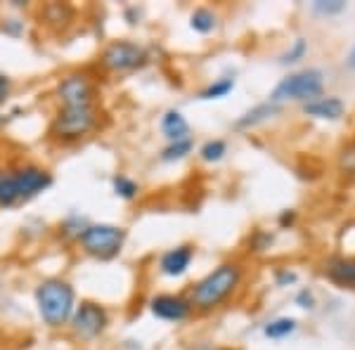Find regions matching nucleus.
Instances as JSON below:
<instances>
[{
    "mask_svg": "<svg viewBox=\"0 0 355 350\" xmlns=\"http://www.w3.org/2000/svg\"><path fill=\"white\" fill-rule=\"evenodd\" d=\"M112 189L119 199H123V202H133V199H137V194H140L137 180H133V177L125 175V173H116L112 177Z\"/></svg>",
    "mask_w": 355,
    "mask_h": 350,
    "instance_id": "obj_19",
    "label": "nucleus"
},
{
    "mask_svg": "<svg viewBox=\"0 0 355 350\" xmlns=\"http://www.w3.org/2000/svg\"><path fill=\"white\" fill-rule=\"evenodd\" d=\"M296 282V274L289 272V270H279L277 272V286H287Z\"/></svg>",
    "mask_w": 355,
    "mask_h": 350,
    "instance_id": "obj_31",
    "label": "nucleus"
},
{
    "mask_svg": "<svg viewBox=\"0 0 355 350\" xmlns=\"http://www.w3.org/2000/svg\"><path fill=\"white\" fill-rule=\"evenodd\" d=\"M194 149V142L192 137H185V140H178V142H168L162 154H159V159H162L164 164H175V161H182L185 157H190Z\"/></svg>",
    "mask_w": 355,
    "mask_h": 350,
    "instance_id": "obj_18",
    "label": "nucleus"
},
{
    "mask_svg": "<svg viewBox=\"0 0 355 350\" xmlns=\"http://www.w3.org/2000/svg\"><path fill=\"white\" fill-rule=\"evenodd\" d=\"M102 71L107 73H133L137 69L147 67L150 62V53H147L145 45L128 41V38H121V41H112L102 48L100 57Z\"/></svg>",
    "mask_w": 355,
    "mask_h": 350,
    "instance_id": "obj_6",
    "label": "nucleus"
},
{
    "mask_svg": "<svg viewBox=\"0 0 355 350\" xmlns=\"http://www.w3.org/2000/svg\"><path fill=\"white\" fill-rule=\"evenodd\" d=\"M227 154V142L225 140H206L202 147H199V157L206 164H218L223 157Z\"/></svg>",
    "mask_w": 355,
    "mask_h": 350,
    "instance_id": "obj_22",
    "label": "nucleus"
},
{
    "mask_svg": "<svg viewBox=\"0 0 355 350\" xmlns=\"http://www.w3.org/2000/svg\"><path fill=\"white\" fill-rule=\"evenodd\" d=\"M33 298H36V308L43 324H48L50 329L67 326L73 310H76V291L62 277H50L38 282Z\"/></svg>",
    "mask_w": 355,
    "mask_h": 350,
    "instance_id": "obj_2",
    "label": "nucleus"
},
{
    "mask_svg": "<svg viewBox=\"0 0 355 350\" xmlns=\"http://www.w3.org/2000/svg\"><path fill=\"white\" fill-rule=\"evenodd\" d=\"M159 128H162V133L168 142H178V140L190 137V123H187V119L182 116V112H178V109L164 112L162 121H159Z\"/></svg>",
    "mask_w": 355,
    "mask_h": 350,
    "instance_id": "obj_14",
    "label": "nucleus"
},
{
    "mask_svg": "<svg viewBox=\"0 0 355 350\" xmlns=\"http://www.w3.org/2000/svg\"><path fill=\"white\" fill-rule=\"evenodd\" d=\"M343 112H346V105L336 95H320L303 105V114L313 119H322V121H336L343 116Z\"/></svg>",
    "mask_w": 355,
    "mask_h": 350,
    "instance_id": "obj_11",
    "label": "nucleus"
},
{
    "mask_svg": "<svg viewBox=\"0 0 355 350\" xmlns=\"http://www.w3.org/2000/svg\"><path fill=\"white\" fill-rule=\"evenodd\" d=\"M346 62H348V67L355 69V48L351 50V55H348V60H346Z\"/></svg>",
    "mask_w": 355,
    "mask_h": 350,
    "instance_id": "obj_33",
    "label": "nucleus"
},
{
    "mask_svg": "<svg viewBox=\"0 0 355 350\" xmlns=\"http://www.w3.org/2000/svg\"><path fill=\"white\" fill-rule=\"evenodd\" d=\"M190 26L202 36H209V33H214L218 28V15L211 8H197L190 15Z\"/></svg>",
    "mask_w": 355,
    "mask_h": 350,
    "instance_id": "obj_17",
    "label": "nucleus"
},
{
    "mask_svg": "<svg viewBox=\"0 0 355 350\" xmlns=\"http://www.w3.org/2000/svg\"><path fill=\"white\" fill-rule=\"evenodd\" d=\"M8 123V114H0V125Z\"/></svg>",
    "mask_w": 355,
    "mask_h": 350,
    "instance_id": "obj_35",
    "label": "nucleus"
},
{
    "mask_svg": "<svg viewBox=\"0 0 355 350\" xmlns=\"http://www.w3.org/2000/svg\"><path fill=\"white\" fill-rule=\"evenodd\" d=\"M324 88V76L320 69H303V71L289 73L282 81L275 85L270 93L272 105H284V102H311L315 97L322 95Z\"/></svg>",
    "mask_w": 355,
    "mask_h": 350,
    "instance_id": "obj_5",
    "label": "nucleus"
},
{
    "mask_svg": "<svg viewBox=\"0 0 355 350\" xmlns=\"http://www.w3.org/2000/svg\"><path fill=\"white\" fill-rule=\"evenodd\" d=\"M270 244H272V234L270 232H263V229H256L254 232V237H251V251H266V249H270Z\"/></svg>",
    "mask_w": 355,
    "mask_h": 350,
    "instance_id": "obj_26",
    "label": "nucleus"
},
{
    "mask_svg": "<svg viewBox=\"0 0 355 350\" xmlns=\"http://www.w3.org/2000/svg\"><path fill=\"white\" fill-rule=\"evenodd\" d=\"M194 261V246L192 244H180L173 246V249L164 251L162 258H159V272L164 277H182V274L190 270Z\"/></svg>",
    "mask_w": 355,
    "mask_h": 350,
    "instance_id": "obj_10",
    "label": "nucleus"
},
{
    "mask_svg": "<svg viewBox=\"0 0 355 350\" xmlns=\"http://www.w3.org/2000/svg\"><path fill=\"white\" fill-rule=\"evenodd\" d=\"M100 125V107H60L50 121L48 137L57 145H73L95 133Z\"/></svg>",
    "mask_w": 355,
    "mask_h": 350,
    "instance_id": "obj_3",
    "label": "nucleus"
},
{
    "mask_svg": "<svg viewBox=\"0 0 355 350\" xmlns=\"http://www.w3.org/2000/svg\"><path fill=\"white\" fill-rule=\"evenodd\" d=\"M306 53H308V41L306 38H296V41L279 55V64H296V62L306 57Z\"/></svg>",
    "mask_w": 355,
    "mask_h": 350,
    "instance_id": "obj_23",
    "label": "nucleus"
},
{
    "mask_svg": "<svg viewBox=\"0 0 355 350\" xmlns=\"http://www.w3.org/2000/svg\"><path fill=\"white\" fill-rule=\"evenodd\" d=\"M296 303H299L301 308H308V310H311V308L315 306V296H313V294H311V291H308V289H303L301 294L296 296Z\"/></svg>",
    "mask_w": 355,
    "mask_h": 350,
    "instance_id": "obj_30",
    "label": "nucleus"
},
{
    "mask_svg": "<svg viewBox=\"0 0 355 350\" xmlns=\"http://www.w3.org/2000/svg\"><path fill=\"white\" fill-rule=\"evenodd\" d=\"M24 204L17 166H0V209H15Z\"/></svg>",
    "mask_w": 355,
    "mask_h": 350,
    "instance_id": "obj_12",
    "label": "nucleus"
},
{
    "mask_svg": "<svg viewBox=\"0 0 355 350\" xmlns=\"http://www.w3.org/2000/svg\"><path fill=\"white\" fill-rule=\"evenodd\" d=\"M88 225V220H83L81 216H69L64 222L60 225V229H62V234L64 237H71V239H76L78 234H81V229Z\"/></svg>",
    "mask_w": 355,
    "mask_h": 350,
    "instance_id": "obj_25",
    "label": "nucleus"
},
{
    "mask_svg": "<svg viewBox=\"0 0 355 350\" xmlns=\"http://www.w3.org/2000/svg\"><path fill=\"white\" fill-rule=\"evenodd\" d=\"M277 112H279V107H277V105H272L270 100H268V102H261V105H256L254 109L244 112L242 116H239L237 121H234V128H237V130H251V128H256V125L270 121V119H272Z\"/></svg>",
    "mask_w": 355,
    "mask_h": 350,
    "instance_id": "obj_15",
    "label": "nucleus"
},
{
    "mask_svg": "<svg viewBox=\"0 0 355 350\" xmlns=\"http://www.w3.org/2000/svg\"><path fill=\"white\" fill-rule=\"evenodd\" d=\"M296 220V211H282V216H279V225L287 227L291 222Z\"/></svg>",
    "mask_w": 355,
    "mask_h": 350,
    "instance_id": "obj_32",
    "label": "nucleus"
},
{
    "mask_svg": "<svg viewBox=\"0 0 355 350\" xmlns=\"http://www.w3.org/2000/svg\"><path fill=\"white\" fill-rule=\"evenodd\" d=\"M125 239H128V229L121 225L88 222L76 237V242L85 256L97 258V261H114L123 251Z\"/></svg>",
    "mask_w": 355,
    "mask_h": 350,
    "instance_id": "obj_4",
    "label": "nucleus"
},
{
    "mask_svg": "<svg viewBox=\"0 0 355 350\" xmlns=\"http://www.w3.org/2000/svg\"><path fill=\"white\" fill-rule=\"evenodd\" d=\"M73 17H76V8L69 3H48L41 8L43 24L53 28V31H64V28H69Z\"/></svg>",
    "mask_w": 355,
    "mask_h": 350,
    "instance_id": "obj_13",
    "label": "nucleus"
},
{
    "mask_svg": "<svg viewBox=\"0 0 355 350\" xmlns=\"http://www.w3.org/2000/svg\"><path fill=\"white\" fill-rule=\"evenodd\" d=\"M55 97L60 102V107H88L97 105L100 90H97V83L85 71H69L57 78Z\"/></svg>",
    "mask_w": 355,
    "mask_h": 350,
    "instance_id": "obj_7",
    "label": "nucleus"
},
{
    "mask_svg": "<svg viewBox=\"0 0 355 350\" xmlns=\"http://www.w3.org/2000/svg\"><path fill=\"white\" fill-rule=\"evenodd\" d=\"M234 90V78L232 76H223L216 78L214 83H209L206 88L199 93V100H223Z\"/></svg>",
    "mask_w": 355,
    "mask_h": 350,
    "instance_id": "obj_21",
    "label": "nucleus"
},
{
    "mask_svg": "<svg viewBox=\"0 0 355 350\" xmlns=\"http://www.w3.org/2000/svg\"><path fill=\"white\" fill-rule=\"evenodd\" d=\"M5 24H0V31L5 33V36L10 38H19L21 33H24V24H21L19 19H3Z\"/></svg>",
    "mask_w": 355,
    "mask_h": 350,
    "instance_id": "obj_27",
    "label": "nucleus"
},
{
    "mask_svg": "<svg viewBox=\"0 0 355 350\" xmlns=\"http://www.w3.org/2000/svg\"><path fill=\"white\" fill-rule=\"evenodd\" d=\"M150 313L164 322H185L192 315V306L185 296L178 294H157L150 298Z\"/></svg>",
    "mask_w": 355,
    "mask_h": 350,
    "instance_id": "obj_9",
    "label": "nucleus"
},
{
    "mask_svg": "<svg viewBox=\"0 0 355 350\" xmlns=\"http://www.w3.org/2000/svg\"><path fill=\"white\" fill-rule=\"evenodd\" d=\"M67 326L78 341H95L110 326V313H107L105 306L95 301H81L76 303V310H73Z\"/></svg>",
    "mask_w": 355,
    "mask_h": 350,
    "instance_id": "obj_8",
    "label": "nucleus"
},
{
    "mask_svg": "<svg viewBox=\"0 0 355 350\" xmlns=\"http://www.w3.org/2000/svg\"><path fill=\"white\" fill-rule=\"evenodd\" d=\"M194 350H216V348H214V346H206V343H202V346H197Z\"/></svg>",
    "mask_w": 355,
    "mask_h": 350,
    "instance_id": "obj_34",
    "label": "nucleus"
},
{
    "mask_svg": "<svg viewBox=\"0 0 355 350\" xmlns=\"http://www.w3.org/2000/svg\"><path fill=\"white\" fill-rule=\"evenodd\" d=\"M324 272L334 284L355 289V258H331Z\"/></svg>",
    "mask_w": 355,
    "mask_h": 350,
    "instance_id": "obj_16",
    "label": "nucleus"
},
{
    "mask_svg": "<svg viewBox=\"0 0 355 350\" xmlns=\"http://www.w3.org/2000/svg\"><path fill=\"white\" fill-rule=\"evenodd\" d=\"M341 168L348 170V173H355V145L341 152Z\"/></svg>",
    "mask_w": 355,
    "mask_h": 350,
    "instance_id": "obj_28",
    "label": "nucleus"
},
{
    "mask_svg": "<svg viewBox=\"0 0 355 350\" xmlns=\"http://www.w3.org/2000/svg\"><path fill=\"white\" fill-rule=\"evenodd\" d=\"M296 331V320L294 317H277L270 320V322L263 324V334L272 341H279V338H287L289 334Z\"/></svg>",
    "mask_w": 355,
    "mask_h": 350,
    "instance_id": "obj_20",
    "label": "nucleus"
},
{
    "mask_svg": "<svg viewBox=\"0 0 355 350\" xmlns=\"http://www.w3.org/2000/svg\"><path fill=\"white\" fill-rule=\"evenodd\" d=\"M346 10V0H315L313 3V12L318 15H339Z\"/></svg>",
    "mask_w": 355,
    "mask_h": 350,
    "instance_id": "obj_24",
    "label": "nucleus"
},
{
    "mask_svg": "<svg viewBox=\"0 0 355 350\" xmlns=\"http://www.w3.org/2000/svg\"><path fill=\"white\" fill-rule=\"evenodd\" d=\"M10 95H12V78L0 71V107L10 100Z\"/></svg>",
    "mask_w": 355,
    "mask_h": 350,
    "instance_id": "obj_29",
    "label": "nucleus"
},
{
    "mask_svg": "<svg viewBox=\"0 0 355 350\" xmlns=\"http://www.w3.org/2000/svg\"><path fill=\"white\" fill-rule=\"evenodd\" d=\"M242 284V265L239 263H220L206 277L190 289V306L199 313H211L220 308Z\"/></svg>",
    "mask_w": 355,
    "mask_h": 350,
    "instance_id": "obj_1",
    "label": "nucleus"
}]
</instances>
